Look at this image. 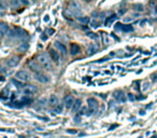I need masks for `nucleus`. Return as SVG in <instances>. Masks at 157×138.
Returning <instances> with one entry per match:
<instances>
[{
    "mask_svg": "<svg viewBox=\"0 0 157 138\" xmlns=\"http://www.w3.org/2000/svg\"><path fill=\"white\" fill-rule=\"evenodd\" d=\"M92 27L94 28H96V27H98V25H99V24H98L97 22H95V21H94V22H92Z\"/></svg>",
    "mask_w": 157,
    "mask_h": 138,
    "instance_id": "30",
    "label": "nucleus"
},
{
    "mask_svg": "<svg viewBox=\"0 0 157 138\" xmlns=\"http://www.w3.org/2000/svg\"><path fill=\"white\" fill-rule=\"evenodd\" d=\"M150 5H151V7H155V8H156L157 0H150Z\"/></svg>",
    "mask_w": 157,
    "mask_h": 138,
    "instance_id": "28",
    "label": "nucleus"
},
{
    "mask_svg": "<svg viewBox=\"0 0 157 138\" xmlns=\"http://www.w3.org/2000/svg\"><path fill=\"white\" fill-rule=\"evenodd\" d=\"M38 63L41 65L42 67L46 70H51L52 69V60L50 58V56L46 53H40L38 55Z\"/></svg>",
    "mask_w": 157,
    "mask_h": 138,
    "instance_id": "1",
    "label": "nucleus"
},
{
    "mask_svg": "<svg viewBox=\"0 0 157 138\" xmlns=\"http://www.w3.org/2000/svg\"><path fill=\"white\" fill-rule=\"evenodd\" d=\"M9 32V26L5 23H0V36H5Z\"/></svg>",
    "mask_w": 157,
    "mask_h": 138,
    "instance_id": "15",
    "label": "nucleus"
},
{
    "mask_svg": "<svg viewBox=\"0 0 157 138\" xmlns=\"http://www.w3.org/2000/svg\"><path fill=\"white\" fill-rule=\"evenodd\" d=\"M125 12H126V9H124V10H120V14H124Z\"/></svg>",
    "mask_w": 157,
    "mask_h": 138,
    "instance_id": "36",
    "label": "nucleus"
},
{
    "mask_svg": "<svg viewBox=\"0 0 157 138\" xmlns=\"http://www.w3.org/2000/svg\"><path fill=\"white\" fill-rule=\"evenodd\" d=\"M49 35H53V33H54V32H55V30H54V29H49Z\"/></svg>",
    "mask_w": 157,
    "mask_h": 138,
    "instance_id": "31",
    "label": "nucleus"
},
{
    "mask_svg": "<svg viewBox=\"0 0 157 138\" xmlns=\"http://www.w3.org/2000/svg\"><path fill=\"white\" fill-rule=\"evenodd\" d=\"M80 53V46L77 43H71L70 44V54L71 55H77Z\"/></svg>",
    "mask_w": 157,
    "mask_h": 138,
    "instance_id": "12",
    "label": "nucleus"
},
{
    "mask_svg": "<svg viewBox=\"0 0 157 138\" xmlns=\"http://www.w3.org/2000/svg\"><path fill=\"white\" fill-rule=\"evenodd\" d=\"M117 19V16H116V14H113V15H111V16H109V17H106V19L104 21V25L106 26H109L111 23H113L115 19Z\"/></svg>",
    "mask_w": 157,
    "mask_h": 138,
    "instance_id": "20",
    "label": "nucleus"
},
{
    "mask_svg": "<svg viewBox=\"0 0 157 138\" xmlns=\"http://www.w3.org/2000/svg\"><path fill=\"white\" fill-rule=\"evenodd\" d=\"M15 77H16L17 80L22 81V82H27L30 79V74L26 70H19L15 74Z\"/></svg>",
    "mask_w": 157,
    "mask_h": 138,
    "instance_id": "3",
    "label": "nucleus"
},
{
    "mask_svg": "<svg viewBox=\"0 0 157 138\" xmlns=\"http://www.w3.org/2000/svg\"><path fill=\"white\" fill-rule=\"evenodd\" d=\"M97 51H98V46H96V44L90 43L87 48V54L88 55H94L95 53H97Z\"/></svg>",
    "mask_w": 157,
    "mask_h": 138,
    "instance_id": "14",
    "label": "nucleus"
},
{
    "mask_svg": "<svg viewBox=\"0 0 157 138\" xmlns=\"http://www.w3.org/2000/svg\"><path fill=\"white\" fill-rule=\"evenodd\" d=\"M0 9H5V5L2 3V1L0 0Z\"/></svg>",
    "mask_w": 157,
    "mask_h": 138,
    "instance_id": "33",
    "label": "nucleus"
},
{
    "mask_svg": "<svg viewBox=\"0 0 157 138\" xmlns=\"http://www.w3.org/2000/svg\"><path fill=\"white\" fill-rule=\"evenodd\" d=\"M55 46H57V48H58V50H59L60 52L63 53V55H64V56L67 55V48H66V46H64L63 43H60V42H56Z\"/></svg>",
    "mask_w": 157,
    "mask_h": 138,
    "instance_id": "18",
    "label": "nucleus"
},
{
    "mask_svg": "<svg viewBox=\"0 0 157 138\" xmlns=\"http://www.w3.org/2000/svg\"><path fill=\"white\" fill-rule=\"evenodd\" d=\"M12 83H13L15 86H17V88H24V82L19 81L17 79H13V80H12Z\"/></svg>",
    "mask_w": 157,
    "mask_h": 138,
    "instance_id": "23",
    "label": "nucleus"
},
{
    "mask_svg": "<svg viewBox=\"0 0 157 138\" xmlns=\"http://www.w3.org/2000/svg\"><path fill=\"white\" fill-rule=\"evenodd\" d=\"M41 39H42V40H44V41H45L46 39H47V36H44V35H43V36H41Z\"/></svg>",
    "mask_w": 157,
    "mask_h": 138,
    "instance_id": "35",
    "label": "nucleus"
},
{
    "mask_svg": "<svg viewBox=\"0 0 157 138\" xmlns=\"http://www.w3.org/2000/svg\"><path fill=\"white\" fill-rule=\"evenodd\" d=\"M28 67L31 69L33 71H35V72H40L41 71V67H40V65L38 64L36 60H30L28 63Z\"/></svg>",
    "mask_w": 157,
    "mask_h": 138,
    "instance_id": "6",
    "label": "nucleus"
},
{
    "mask_svg": "<svg viewBox=\"0 0 157 138\" xmlns=\"http://www.w3.org/2000/svg\"><path fill=\"white\" fill-rule=\"evenodd\" d=\"M77 19H78V23L81 24H88L90 22V19L88 16H85V15H78V16H77Z\"/></svg>",
    "mask_w": 157,
    "mask_h": 138,
    "instance_id": "16",
    "label": "nucleus"
},
{
    "mask_svg": "<svg viewBox=\"0 0 157 138\" xmlns=\"http://www.w3.org/2000/svg\"><path fill=\"white\" fill-rule=\"evenodd\" d=\"M50 56H51V60H53V62H55V63L59 62V54L55 50H53V49L50 50Z\"/></svg>",
    "mask_w": 157,
    "mask_h": 138,
    "instance_id": "13",
    "label": "nucleus"
},
{
    "mask_svg": "<svg viewBox=\"0 0 157 138\" xmlns=\"http://www.w3.org/2000/svg\"><path fill=\"white\" fill-rule=\"evenodd\" d=\"M49 104H50V106L51 107L55 108V107L59 104L58 97L56 96V95H51V96H50V99H49Z\"/></svg>",
    "mask_w": 157,
    "mask_h": 138,
    "instance_id": "10",
    "label": "nucleus"
},
{
    "mask_svg": "<svg viewBox=\"0 0 157 138\" xmlns=\"http://www.w3.org/2000/svg\"><path fill=\"white\" fill-rule=\"evenodd\" d=\"M120 29L124 32H129L134 30V27H132L131 25H128V24H127V25H120Z\"/></svg>",
    "mask_w": 157,
    "mask_h": 138,
    "instance_id": "19",
    "label": "nucleus"
},
{
    "mask_svg": "<svg viewBox=\"0 0 157 138\" xmlns=\"http://www.w3.org/2000/svg\"><path fill=\"white\" fill-rule=\"evenodd\" d=\"M35 79H36L37 81H39L40 83H47L50 81L49 77L44 76V74H41V72H35Z\"/></svg>",
    "mask_w": 157,
    "mask_h": 138,
    "instance_id": "5",
    "label": "nucleus"
},
{
    "mask_svg": "<svg viewBox=\"0 0 157 138\" xmlns=\"http://www.w3.org/2000/svg\"><path fill=\"white\" fill-rule=\"evenodd\" d=\"M28 49V44L27 43H22L21 46L17 48V50L19 51V52H25V51Z\"/></svg>",
    "mask_w": 157,
    "mask_h": 138,
    "instance_id": "24",
    "label": "nucleus"
},
{
    "mask_svg": "<svg viewBox=\"0 0 157 138\" xmlns=\"http://www.w3.org/2000/svg\"><path fill=\"white\" fill-rule=\"evenodd\" d=\"M81 99H77V100H74V104H73V107H72V109H73L74 112H77V111L81 108Z\"/></svg>",
    "mask_w": 157,
    "mask_h": 138,
    "instance_id": "21",
    "label": "nucleus"
},
{
    "mask_svg": "<svg viewBox=\"0 0 157 138\" xmlns=\"http://www.w3.org/2000/svg\"><path fill=\"white\" fill-rule=\"evenodd\" d=\"M54 109H55V111L57 113H60V112H63V105H61V104H58Z\"/></svg>",
    "mask_w": 157,
    "mask_h": 138,
    "instance_id": "26",
    "label": "nucleus"
},
{
    "mask_svg": "<svg viewBox=\"0 0 157 138\" xmlns=\"http://www.w3.org/2000/svg\"><path fill=\"white\" fill-rule=\"evenodd\" d=\"M84 1H86V2H90V1H92V0H84Z\"/></svg>",
    "mask_w": 157,
    "mask_h": 138,
    "instance_id": "38",
    "label": "nucleus"
},
{
    "mask_svg": "<svg viewBox=\"0 0 157 138\" xmlns=\"http://www.w3.org/2000/svg\"><path fill=\"white\" fill-rule=\"evenodd\" d=\"M134 9L136 10V11H139V12H142V11L144 10V7H143L142 5H141V3H140V5H138V3H137V5H134Z\"/></svg>",
    "mask_w": 157,
    "mask_h": 138,
    "instance_id": "25",
    "label": "nucleus"
},
{
    "mask_svg": "<svg viewBox=\"0 0 157 138\" xmlns=\"http://www.w3.org/2000/svg\"><path fill=\"white\" fill-rule=\"evenodd\" d=\"M146 88H148V83H144V88H143V91H145Z\"/></svg>",
    "mask_w": 157,
    "mask_h": 138,
    "instance_id": "34",
    "label": "nucleus"
},
{
    "mask_svg": "<svg viewBox=\"0 0 157 138\" xmlns=\"http://www.w3.org/2000/svg\"><path fill=\"white\" fill-rule=\"evenodd\" d=\"M113 96H114V98H115L116 100L120 101V102H124V101L126 100V98H125L124 94H123L122 91H116V92H114Z\"/></svg>",
    "mask_w": 157,
    "mask_h": 138,
    "instance_id": "9",
    "label": "nucleus"
},
{
    "mask_svg": "<svg viewBox=\"0 0 157 138\" xmlns=\"http://www.w3.org/2000/svg\"><path fill=\"white\" fill-rule=\"evenodd\" d=\"M87 105H88V110H89V115L94 113L98 109V102L95 98H88Z\"/></svg>",
    "mask_w": 157,
    "mask_h": 138,
    "instance_id": "4",
    "label": "nucleus"
},
{
    "mask_svg": "<svg viewBox=\"0 0 157 138\" xmlns=\"http://www.w3.org/2000/svg\"><path fill=\"white\" fill-rule=\"evenodd\" d=\"M7 64H8V66H10V67H15V66H17V65L19 64V56H13V57H11L10 60H8Z\"/></svg>",
    "mask_w": 157,
    "mask_h": 138,
    "instance_id": "8",
    "label": "nucleus"
},
{
    "mask_svg": "<svg viewBox=\"0 0 157 138\" xmlns=\"http://www.w3.org/2000/svg\"><path fill=\"white\" fill-rule=\"evenodd\" d=\"M38 91V88L35 86V85H27V86H25L24 88V93L26 94V95H33L35 93Z\"/></svg>",
    "mask_w": 157,
    "mask_h": 138,
    "instance_id": "7",
    "label": "nucleus"
},
{
    "mask_svg": "<svg viewBox=\"0 0 157 138\" xmlns=\"http://www.w3.org/2000/svg\"><path fill=\"white\" fill-rule=\"evenodd\" d=\"M87 36L89 38H92V39H97V38H98L97 35H96V33H94V32H88Z\"/></svg>",
    "mask_w": 157,
    "mask_h": 138,
    "instance_id": "27",
    "label": "nucleus"
},
{
    "mask_svg": "<svg viewBox=\"0 0 157 138\" xmlns=\"http://www.w3.org/2000/svg\"><path fill=\"white\" fill-rule=\"evenodd\" d=\"M128 98H129L130 100H134V96H132V94H130V93H129V94H128Z\"/></svg>",
    "mask_w": 157,
    "mask_h": 138,
    "instance_id": "32",
    "label": "nucleus"
},
{
    "mask_svg": "<svg viewBox=\"0 0 157 138\" xmlns=\"http://www.w3.org/2000/svg\"><path fill=\"white\" fill-rule=\"evenodd\" d=\"M67 132H68L69 134H77L78 133V131H77V129H68Z\"/></svg>",
    "mask_w": 157,
    "mask_h": 138,
    "instance_id": "29",
    "label": "nucleus"
},
{
    "mask_svg": "<svg viewBox=\"0 0 157 138\" xmlns=\"http://www.w3.org/2000/svg\"><path fill=\"white\" fill-rule=\"evenodd\" d=\"M73 104H74V98L72 96H66L65 97V106L70 109V108H72L73 107Z\"/></svg>",
    "mask_w": 157,
    "mask_h": 138,
    "instance_id": "11",
    "label": "nucleus"
},
{
    "mask_svg": "<svg viewBox=\"0 0 157 138\" xmlns=\"http://www.w3.org/2000/svg\"><path fill=\"white\" fill-rule=\"evenodd\" d=\"M46 106V99H40V100L37 101V104H36V109L37 110H41V109H44Z\"/></svg>",
    "mask_w": 157,
    "mask_h": 138,
    "instance_id": "17",
    "label": "nucleus"
},
{
    "mask_svg": "<svg viewBox=\"0 0 157 138\" xmlns=\"http://www.w3.org/2000/svg\"><path fill=\"white\" fill-rule=\"evenodd\" d=\"M9 95H10L9 90H8V88H5L2 92L0 93V98H2V99H7V98L9 97Z\"/></svg>",
    "mask_w": 157,
    "mask_h": 138,
    "instance_id": "22",
    "label": "nucleus"
},
{
    "mask_svg": "<svg viewBox=\"0 0 157 138\" xmlns=\"http://www.w3.org/2000/svg\"><path fill=\"white\" fill-rule=\"evenodd\" d=\"M3 80H5V78H3V77H0V81H3Z\"/></svg>",
    "mask_w": 157,
    "mask_h": 138,
    "instance_id": "37",
    "label": "nucleus"
},
{
    "mask_svg": "<svg viewBox=\"0 0 157 138\" xmlns=\"http://www.w3.org/2000/svg\"><path fill=\"white\" fill-rule=\"evenodd\" d=\"M10 38H15V39H21V40H25L28 37L27 32L21 29V28H15L13 30H10L9 32Z\"/></svg>",
    "mask_w": 157,
    "mask_h": 138,
    "instance_id": "2",
    "label": "nucleus"
}]
</instances>
